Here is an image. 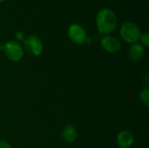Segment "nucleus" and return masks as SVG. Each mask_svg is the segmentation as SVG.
<instances>
[{
	"instance_id": "obj_1",
	"label": "nucleus",
	"mask_w": 149,
	"mask_h": 148,
	"mask_svg": "<svg viewBox=\"0 0 149 148\" xmlns=\"http://www.w3.org/2000/svg\"><path fill=\"white\" fill-rule=\"evenodd\" d=\"M95 23L100 34L103 36L111 35L118 26V17L113 9L103 7L98 10Z\"/></svg>"
},
{
	"instance_id": "obj_2",
	"label": "nucleus",
	"mask_w": 149,
	"mask_h": 148,
	"mask_svg": "<svg viewBox=\"0 0 149 148\" xmlns=\"http://www.w3.org/2000/svg\"><path fill=\"white\" fill-rule=\"evenodd\" d=\"M120 35L125 42L132 44L138 43L141 35V31L135 22L127 20L122 23L120 29Z\"/></svg>"
},
{
	"instance_id": "obj_3",
	"label": "nucleus",
	"mask_w": 149,
	"mask_h": 148,
	"mask_svg": "<svg viewBox=\"0 0 149 148\" xmlns=\"http://www.w3.org/2000/svg\"><path fill=\"white\" fill-rule=\"evenodd\" d=\"M8 59L13 62H18L24 58V48L16 40L7 41L3 44V49Z\"/></svg>"
},
{
	"instance_id": "obj_4",
	"label": "nucleus",
	"mask_w": 149,
	"mask_h": 148,
	"mask_svg": "<svg viewBox=\"0 0 149 148\" xmlns=\"http://www.w3.org/2000/svg\"><path fill=\"white\" fill-rule=\"evenodd\" d=\"M24 47L25 51L32 56L41 55L44 50L42 40L36 35H29L24 39Z\"/></svg>"
},
{
	"instance_id": "obj_5",
	"label": "nucleus",
	"mask_w": 149,
	"mask_h": 148,
	"mask_svg": "<svg viewBox=\"0 0 149 148\" xmlns=\"http://www.w3.org/2000/svg\"><path fill=\"white\" fill-rule=\"evenodd\" d=\"M67 34L70 40L77 44H81L87 39V33L86 29L78 23H72L69 25Z\"/></svg>"
},
{
	"instance_id": "obj_6",
	"label": "nucleus",
	"mask_w": 149,
	"mask_h": 148,
	"mask_svg": "<svg viewBox=\"0 0 149 148\" xmlns=\"http://www.w3.org/2000/svg\"><path fill=\"white\" fill-rule=\"evenodd\" d=\"M100 46L109 53H116L120 50L121 43L120 39L112 35H105L100 39Z\"/></svg>"
},
{
	"instance_id": "obj_7",
	"label": "nucleus",
	"mask_w": 149,
	"mask_h": 148,
	"mask_svg": "<svg viewBox=\"0 0 149 148\" xmlns=\"http://www.w3.org/2000/svg\"><path fill=\"white\" fill-rule=\"evenodd\" d=\"M134 142V134L127 130L121 131L118 133L116 143L120 148H130Z\"/></svg>"
},
{
	"instance_id": "obj_8",
	"label": "nucleus",
	"mask_w": 149,
	"mask_h": 148,
	"mask_svg": "<svg viewBox=\"0 0 149 148\" xmlns=\"http://www.w3.org/2000/svg\"><path fill=\"white\" fill-rule=\"evenodd\" d=\"M145 54V48L139 43L132 44L128 49L127 56L128 58L133 62H139L141 60Z\"/></svg>"
},
{
	"instance_id": "obj_9",
	"label": "nucleus",
	"mask_w": 149,
	"mask_h": 148,
	"mask_svg": "<svg viewBox=\"0 0 149 148\" xmlns=\"http://www.w3.org/2000/svg\"><path fill=\"white\" fill-rule=\"evenodd\" d=\"M62 136L65 141L69 143H73L77 140L78 133L74 126L71 125H67L62 130Z\"/></svg>"
},
{
	"instance_id": "obj_10",
	"label": "nucleus",
	"mask_w": 149,
	"mask_h": 148,
	"mask_svg": "<svg viewBox=\"0 0 149 148\" xmlns=\"http://www.w3.org/2000/svg\"><path fill=\"white\" fill-rule=\"evenodd\" d=\"M140 99L144 104L145 106L148 107L149 106V89L148 87L143 88L140 92Z\"/></svg>"
},
{
	"instance_id": "obj_11",
	"label": "nucleus",
	"mask_w": 149,
	"mask_h": 148,
	"mask_svg": "<svg viewBox=\"0 0 149 148\" xmlns=\"http://www.w3.org/2000/svg\"><path fill=\"white\" fill-rule=\"evenodd\" d=\"M141 42V44L145 48V47H148L149 46V34L148 32H144V33H141V38H140V40Z\"/></svg>"
},
{
	"instance_id": "obj_12",
	"label": "nucleus",
	"mask_w": 149,
	"mask_h": 148,
	"mask_svg": "<svg viewBox=\"0 0 149 148\" xmlns=\"http://www.w3.org/2000/svg\"><path fill=\"white\" fill-rule=\"evenodd\" d=\"M15 37H16V38L17 40H22V41H24V39L25 38L24 33L22 31H17L15 32Z\"/></svg>"
},
{
	"instance_id": "obj_13",
	"label": "nucleus",
	"mask_w": 149,
	"mask_h": 148,
	"mask_svg": "<svg viewBox=\"0 0 149 148\" xmlns=\"http://www.w3.org/2000/svg\"><path fill=\"white\" fill-rule=\"evenodd\" d=\"M0 148H12L10 144L4 140H0Z\"/></svg>"
},
{
	"instance_id": "obj_14",
	"label": "nucleus",
	"mask_w": 149,
	"mask_h": 148,
	"mask_svg": "<svg viewBox=\"0 0 149 148\" xmlns=\"http://www.w3.org/2000/svg\"><path fill=\"white\" fill-rule=\"evenodd\" d=\"M3 1H5V0H0V3H2V2H3Z\"/></svg>"
}]
</instances>
